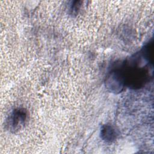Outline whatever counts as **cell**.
I'll return each mask as SVG.
<instances>
[{
    "label": "cell",
    "mask_w": 154,
    "mask_h": 154,
    "mask_svg": "<svg viewBox=\"0 0 154 154\" xmlns=\"http://www.w3.org/2000/svg\"><path fill=\"white\" fill-rule=\"evenodd\" d=\"M26 118V112L23 109H15L10 119V124L13 129H16L22 125Z\"/></svg>",
    "instance_id": "obj_1"
},
{
    "label": "cell",
    "mask_w": 154,
    "mask_h": 154,
    "mask_svg": "<svg viewBox=\"0 0 154 154\" xmlns=\"http://www.w3.org/2000/svg\"><path fill=\"white\" fill-rule=\"evenodd\" d=\"M116 132L114 129L110 125H105L101 129V137L106 141H111L116 138Z\"/></svg>",
    "instance_id": "obj_2"
},
{
    "label": "cell",
    "mask_w": 154,
    "mask_h": 154,
    "mask_svg": "<svg viewBox=\"0 0 154 154\" xmlns=\"http://www.w3.org/2000/svg\"><path fill=\"white\" fill-rule=\"evenodd\" d=\"M81 2L80 1H75L73 4V5H72V13H75V12H76L79 8V6H80V3Z\"/></svg>",
    "instance_id": "obj_3"
}]
</instances>
